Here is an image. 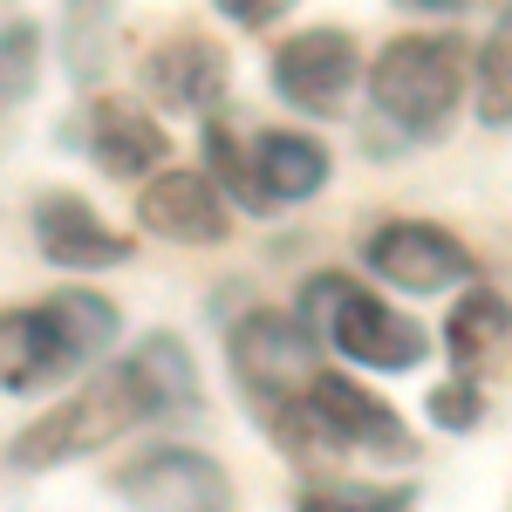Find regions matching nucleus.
Listing matches in <instances>:
<instances>
[{"label":"nucleus","mask_w":512,"mask_h":512,"mask_svg":"<svg viewBox=\"0 0 512 512\" xmlns=\"http://www.w3.org/2000/svg\"><path fill=\"white\" fill-rule=\"evenodd\" d=\"M274 89L301 117H335L355 89V41L342 28H301L294 41H280Z\"/></svg>","instance_id":"nucleus-6"},{"label":"nucleus","mask_w":512,"mask_h":512,"mask_svg":"<svg viewBox=\"0 0 512 512\" xmlns=\"http://www.w3.org/2000/svg\"><path fill=\"white\" fill-rule=\"evenodd\" d=\"M226 7V21H239V28H267L280 14V0H219Z\"/></svg>","instance_id":"nucleus-23"},{"label":"nucleus","mask_w":512,"mask_h":512,"mask_svg":"<svg viewBox=\"0 0 512 512\" xmlns=\"http://www.w3.org/2000/svg\"><path fill=\"white\" fill-rule=\"evenodd\" d=\"M144 76H151V89L171 110H212L226 96V48L205 35H171L151 48Z\"/></svg>","instance_id":"nucleus-12"},{"label":"nucleus","mask_w":512,"mask_h":512,"mask_svg":"<svg viewBox=\"0 0 512 512\" xmlns=\"http://www.w3.org/2000/svg\"><path fill=\"white\" fill-rule=\"evenodd\" d=\"M294 512H410L403 485H308Z\"/></svg>","instance_id":"nucleus-20"},{"label":"nucleus","mask_w":512,"mask_h":512,"mask_svg":"<svg viewBox=\"0 0 512 512\" xmlns=\"http://www.w3.org/2000/svg\"><path fill=\"white\" fill-rule=\"evenodd\" d=\"M28 82H35V28L7 21V110L28 96Z\"/></svg>","instance_id":"nucleus-22"},{"label":"nucleus","mask_w":512,"mask_h":512,"mask_svg":"<svg viewBox=\"0 0 512 512\" xmlns=\"http://www.w3.org/2000/svg\"><path fill=\"white\" fill-rule=\"evenodd\" d=\"M465 89V41L451 35H396L376 62H369V96L396 130L431 137L437 123L458 110Z\"/></svg>","instance_id":"nucleus-2"},{"label":"nucleus","mask_w":512,"mask_h":512,"mask_svg":"<svg viewBox=\"0 0 512 512\" xmlns=\"http://www.w3.org/2000/svg\"><path fill=\"white\" fill-rule=\"evenodd\" d=\"M274 437L287 451H301V437H321V451H376V458H410V437L396 424L390 403H376L369 390H355L349 376H321L301 410L274 417Z\"/></svg>","instance_id":"nucleus-5"},{"label":"nucleus","mask_w":512,"mask_h":512,"mask_svg":"<svg viewBox=\"0 0 512 512\" xmlns=\"http://www.w3.org/2000/svg\"><path fill=\"white\" fill-rule=\"evenodd\" d=\"M226 355H233V376L239 390L260 403V417L274 424L280 410H294V403H308L315 390V335L301 328V321L274 315V308H260V315H246L226 335Z\"/></svg>","instance_id":"nucleus-4"},{"label":"nucleus","mask_w":512,"mask_h":512,"mask_svg":"<svg viewBox=\"0 0 512 512\" xmlns=\"http://www.w3.org/2000/svg\"><path fill=\"white\" fill-rule=\"evenodd\" d=\"M117 376H123V390L137 396V410H144V417H164V410L198 403V369H192V355H185L178 335H144L137 355L123 362Z\"/></svg>","instance_id":"nucleus-13"},{"label":"nucleus","mask_w":512,"mask_h":512,"mask_svg":"<svg viewBox=\"0 0 512 512\" xmlns=\"http://www.w3.org/2000/svg\"><path fill=\"white\" fill-rule=\"evenodd\" d=\"M478 410H485V403H478L472 383H444V390H431V424L437 431H472Z\"/></svg>","instance_id":"nucleus-21"},{"label":"nucleus","mask_w":512,"mask_h":512,"mask_svg":"<svg viewBox=\"0 0 512 512\" xmlns=\"http://www.w3.org/2000/svg\"><path fill=\"white\" fill-rule=\"evenodd\" d=\"M35 246H41V260H55V267H69V274L130 260V239L110 233V226L96 219V205H82L76 192H41L35 198Z\"/></svg>","instance_id":"nucleus-10"},{"label":"nucleus","mask_w":512,"mask_h":512,"mask_svg":"<svg viewBox=\"0 0 512 512\" xmlns=\"http://www.w3.org/2000/svg\"><path fill=\"white\" fill-rule=\"evenodd\" d=\"M48 369H62V349H55L48 315L41 308H14V315L0 321V376H7V390H28Z\"/></svg>","instance_id":"nucleus-17"},{"label":"nucleus","mask_w":512,"mask_h":512,"mask_svg":"<svg viewBox=\"0 0 512 512\" xmlns=\"http://www.w3.org/2000/svg\"><path fill=\"white\" fill-rule=\"evenodd\" d=\"M164 151H171V137L158 130V117H144L137 103H123V96H103L96 110H89V158L103 164L110 178H158Z\"/></svg>","instance_id":"nucleus-11"},{"label":"nucleus","mask_w":512,"mask_h":512,"mask_svg":"<svg viewBox=\"0 0 512 512\" xmlns=\"http://www.w3.org/2000/svg\"><path fill=\"white\" fill-rule=\"evenodd\" d=\"M369 267L403 287V294H444L458 280H472V253L444 226H424V219H396L383 233L369 239Z\"/></svg>","instance_id":"nucleus-7"},{"label":"nucleus","mask_w":512,"mask_h":512,"mask_svg":"<svg viewBox=\"0 0 512 512\" xmlns=\"http://www.w3.org/2000/svg\"><path fill=\"white\" fill-rule=\"evenodd\" d=\"M41 315H48V328H55L62 369H69V362H89V355H103L123 335V315L96 294V287H62L55 301H41Z\"/></svg>","instance_id":"nucleus-14"},{"label":"nucleus","mask_w":512,"mask_h":512,"mask_svg":"<svg viewBox=\"0 0 512 512\" xmlns=\"http://www.w3.org/2000/svg\"><path fill=\"white\" fill-rule=\"evenodd\" d=\"M205 171H219V185L246 205V212H260V205H274V198L260 192V171H253V158L233 144V130L219 117H205Z\"/></svg>","instance_id":"nucleus-19"},{"label":"nucleus","mask_w":512,"mask_h":512,"mask_svg":"<svg viewBox=\"0 0 512 512\" xmlns=\"http://www.w3.org/2000/svg\"><path fill=\"white\" fill-rule=\"evenodd\" d=\"M478 123H492V130H506L512 123V7L492 21V35L478 41Z\"/></svg>","instance_id":"nucleus-18"},{"label":"nucleus","mask_w":512,"mask_h":512,"mask_svg":"<svg viewBox=\"0 0 512 512\" xmlns=\"http://www.w3.org/2000/svg\"><path fill=\"white\" fill-rule=\"evenodd\" d=\"M301 328L321 335V342H335V349L362 362V369H417L431 342H424V328L417 321H403L396 308H383L376 294H362L349 274H315L301 287Z\"/></svg>","instance_id":"nucleus-1"},{"label":"nucleus","mask_w":512,"mask_h":512,"mask_svg":"<svg viewBox=\"0 0 512 512\" xmlns=\"http://www.w3.org/2000/svg\"><path fill=\"white\" fill-rule=\"evenodd\" d=\"M506 342H512V308L499 294H485V287H465V301L444 321V349L458 355V369H478V362L506 355Z\"/></svg>","instance_id":"nucleus-16"},{"label":"nucleus","mask_w":512,"mask_h":512,"mask_svg":"<svg viewBox=\"0 0 512 512\" xmlns=\"http://www.w3.org/2000/svg\"><path fill=\"white\" fill-rule=\"evenodd\" d=\"M130 424H144V410H137V396L123 390V376L82 383V390H69L55 410H41L35 424L14 437V465L21 472H55V465L82 458V451L117 444Z\"/></svg>","instance_id":"nucleus-3"},{"label":"nucleus","mask_w":512,"mask_h":512,"mask_svg":"<svg viewBox=\"0 0 512 512\" xmlns=\"http://www.w3.org/2000/svg\"><path fill=\"white\" fill-rule=\"evenodd\" d=\"M130 512H233V478L205 451H151L123 478Z\"/></svg>","instance_id":"nucleus-8"},{"label":"nucleus","mask_w":512,"mask_h":512,"mask_svg":"<svg viewBox=\"0 0 512 512\" xmlns=\"http://www.w3.org/2000/svg\"><path fill=\"white\" fill-rule=\"evenodd\" d=\"M253 171H260L267 198H315L328 185V151L301 130H267L253 144Z\"/></svg>","instance_id":"nucleus-15"},{"label":"nucleus","mask_w":512,"mask_h":512,"mask_svg":"<svg viewBox=\"0 0 512 512\" xmlns=\"http://www.w3.org/2000/svg\"><path fill=\"white\" fill-rule=\"evenodd\" d=\"M137 219H144V233L171 239V246H219L233 233L226 198H219V185L205 171H158L137 192Z\"/></svg>","instance_id":"nucleus-9"}]
</instances>
